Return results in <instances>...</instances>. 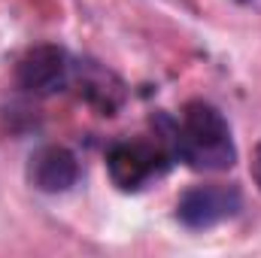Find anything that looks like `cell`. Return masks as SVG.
<instances>
[{
    "instance_id": "1",
    "label": "cell",
    "mask_w": 261,
    "mask_h": 258,
    "mask_svg": "<svg viewBox=\"0 0 261 258\" xmlns=\"http://www.w3.org/2000/svg\"><path fill=\"white\" fill-rule=\"evenodd\" d=\"M176 155L195 170H228L237 161V149L225 116L206 104L192 100L182 110V119L173 131Z\"/></svg>"
},
{
    "instance_id": "2",
    "label": "cell",
    "mask_w": 261,
    "mask_h": 258,
    "mask_svg": "<svg viewBox=\"0 0 261 258\" xmlns=\"http://www.w3.org/2000/svg\"><path fill=\"white\" fill-rule=\"evenodd\" d=\"M167 164V155L146 143V140H125V143H116L107 155V170H110V179L122 189V192H137L143 189L152 176L161 173V167Z\"/></svg>"
},
{
    "instance_id": "3",
    "label": "cell",
    "mask_w": 261,
    "mask_h": 258,
    "mask_svg": "<svg viewBox=\"0 0 261 258\" xmlns=\"http://www.w3.org/2000/svg\"><path fill=\"white\" fill-rule=\"evenodd\" d=\"M243 197L234 186H195L176 200V219L186 228H213L231 216H237Z\"/></svg>"
},
{
    "instance_id": "4",
    "label": "cell",
    "mask_w": 261,
    "mask_h": 258,
    "mask_svg": "<svg viewBox=\"0 0 261 258\" xmlns=\"http://www.w3.org/2000/svg\"><path fill=\"white\" fill-rule=\"evenodd\" d=\"M67 70H70V61L64 49L55 43H40L21 55L15 67V79L31 94H52L67 82Z\"/></svg>"
},
{
    "instance_id": "5",
    "label": "cell",
    "mask_w": 261,
    "mask_h": 258,
    "mask_svg": "<svg viewBox=\"0 0 261 258\" xmlns=\"http://www.w3.org/2000/svg\"><path fill=\"white\" fill-rule=\"evenodd\" d=\"M28 179L34 189L46 194H61L76 186L79 179V161L67 146H43L31 155Z\"/></svg>"
},
{
    "instance_id": "6",
    "label": "cell",
    "mask_w": 261,
    "mask_h": 258,
    "mask_svg": "<svg viewBox=\"0 0 261 258\" xmlns=\"http://www.w3.org/2000/svg\"><path fill=\"white\" fill-rule=\"evenodd\" d=\"M252 179H255V186H258V192H261V140H258V146H255V152H252Z\"/></svg>"
}]
</instances>
